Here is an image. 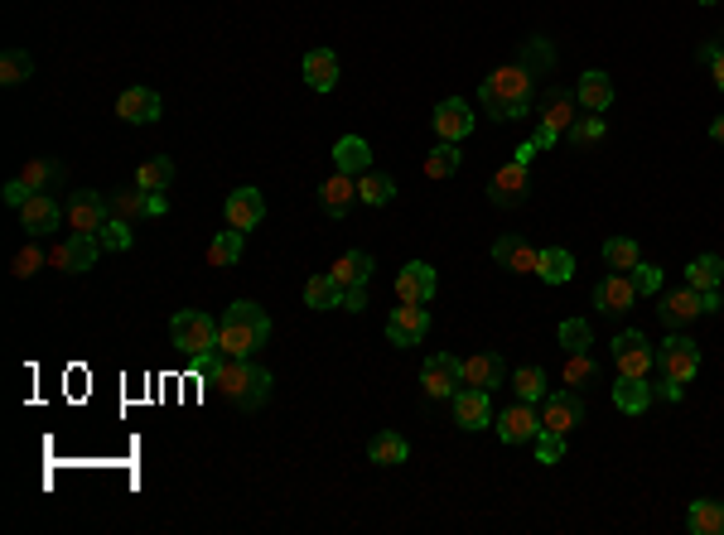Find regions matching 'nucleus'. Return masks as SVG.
<instances>
[{
    "instance_id": "nucleus-1",
    "label": "nucleus",
    "mask_w": 724,
    "mask_h": 535,
    "mask_svg": "<svg viewBox=\"0 0 724 535\" xmlns=\"http://www.w3.org/2000/svg\"><path fill=\"white\" fill-rule=\"evenodd\" d=\"M194 367L203 372V381L232 401L237 410H261V405L271 401V372L261 367V362H251V357H223V352H213V357H194Z\"/></svg>"
},
{
    "instance_id": "nucleus-2",
    "label": "nucleus",
    "mask_w": 724,
    "mask_h": 535,
    "mask_svg": "<svg viewBox=\"0 0 724 535\" xmlns=\"http://www.w3.org/2000/svg\"><path fill=\"white\" fill-rule=\"evenodd\" d=\"M531 97H536V73L522 68V63H507V68H498L493 78H483V87H478L483 111L498 116V121H522L531 111Z\"/></svg>"
},
{
    "instance_id": "nucleus-3",
    "label": "nucleus",
    "mask_w": 724,
    "mask_h": 535,
    "mask_svg": "<svg viewBox=\"0 0 724 535\" xmlns=\"http://www.w3.org/2000/svg\"><path fill=\"white\" fill-rule=\"evenodd\" d=\"M169 338H174V348L184 352L189 362L194 357H213L218 352V319H208L203 309H184L169 323Z\"/></svg>"
},
{
    "instance_id": "nucleus-4",
    "label": "nucleus",
    "mask_w": 724,
    "mask_h": 535,
    "mask_svg": "<svg viewBox=\"0 0 724 535\" xmlns=\"http://www.w3.org/2000/svg\"><path fill=\"white\" fill-rule=\"evenodd\" d=\"M613 352V367H618V376H638V381H647V376L657 372V348L647 343V333H618L609 343Z\"/></svg>"
},
{
    "instance_id": "nucleus-5",
    "label": "nucleus",
    "mask_w": 724,
    "mask_h": 535,
    "mask_svg": "<svg viewBox=\"0 0 724 535\" xmlns=\"http://www.w3.org/2000/svg\"><path fill=\"white\" fill-rule=\"evenodd\" d=\"M700 372V348L686 338V333H671L667 343L657 348V376H667L676 386H691Z\"/></svg>"
},
{
    "instance_id": "nucleus-6",
    "label": "nucleus",
    "mask_w": 724,
    "mask_h": 535,
    "mask_svg": "<svg viewBox=\"0 0 724 535\" xmlns=\"http://www.w3.org/2000/svg\"><path fill=\"white\" fill-rule=\"evenodd\" d=\"M420 386H425L435 401H454V391L464 386V357H454V352H435V357H425V367H420Z\"/></svg>"
},
{
    "instance_id": "nucleus-7",
    "label": "nucleus",
    "mask_w": 724,
    "mask_h": 535,
    "mask_svg": "<svg viewBox=\"0 0 724 535\" xmlns=\"http://www.w3.org/2000/svg\"><path fill=\"white\" fill-rule=\"evenodd\" d=\"M266 338H271V328H256V323L232 319V314L218 319V352L223 357H256L266 348Z\"/></svg>"
},
{
    "instance_id": "nucleus-8",
    "label": "nucleus",
    "mask_w": 724,
    "mask_h": 535,
    "mask_svg": "<svg viewBox=\"0 0 724 535\" xmlns=\"http://www.w3.org/2000/svg\"><path fill=\"white\" fill-rule=\"evenodd\" d=\"M531 193V174L522 160H507L493 169V179H488V198H493V208H522Z\"/></svg>"
},
{
    "instance_id": "nucleus-9",
    "label": "nucleus",
    "mask_w": 724,
    "mask_h": 535,
    "mask_svg": "<svg viewBox=\"0 0 724 535\" xmlns=\"http://www.w3.org/2000/svg\"><path fill=\"white\" fill-rule=\"evenodd\" d=\"M107 222H112V203H107L102 193L83 188V193H73V198H68V227H73V232H87V237H97Z\"/></svg>"
},
{
    "instance_id": "nucleus-10",
    "label": "nucleus",
    "mask_w": 724,
    "mask_h": 535,
    "mask_svg": "<svg viewBox=\"0 0 724 535\" xmlns=\"http://www.w3.org/2000/svg\"><path fill=\"white\" fill-rule=\"evenodd\" d=\"M580 420H585V401H580L575 391H546V396H541V429L570 434Z\"/></svg>"
},
{
    "instance_id": "nucleus-11",
    "label": "nucleus",
    "mask_w": 724,
    "mask_h": 535,
    "mask_svg": "<svg viewBox=\"0 0 724 535\" xmlns=\"http://www.w3.org/2000/svg\"><path fill=\"white\" fill-rule=\"evenodd\" d=\"M425 333H430V314H425V304H401V309H391V319H387V343L391 348H416Z\"/></svg>"
},
{
    "instance_id": "nucleus-12",
    "label": "nucleus",
    "mask_w": 724,
    "mask_h": 535,
    "mask_svg": "<svg viewBox=\"0 0 724 535\" xmlns=\"http://www.w3.org/2000/svg\"><path fill=\"white\" fill-rule=\"evenodd\" d=\"M435 290H440L435 266H425V261H406V266L396 270V299H401V304H430Z\"/></svg>"
},
{
    "instance_id": "nucleus-13",
    "label": "nucleus",
    "mask_w": 724,
    "mask_h": 535,
    "mask_svg": "<svg viewBox=\"0 0 724 535\" xmlns=\"http://www.w3.org/2000/svg\"><path fill=\"white\" fill-rule=\"evenodd\" d=\"M454 425L459 429H488L493 425V391L459 386V391H454Z\"/></svg>"
},
{
    "instance_id": "nucleus-14",
    "label": "nucleus",
    "mask_w": 724,
    "mask_h": 535,
    "mask_svg": "<svg viewBox=\"0 0 724 535\" xmlns=\"http://www.w3.org/2000/svg\"><path fill=\"white\" fill-rule=\"evenodd\" d=\"M633 304H638V290H633L628 270H609V275L594 285V309H599V314H628Z\"/></svg>"
},
{
    "instance_id": "nucleus-15",
    "label": "nucleus",
    "mask_w": 724,
    "mask_h": 535,
    "mask_svg": "<svg viewBox=\"0 0 724 535\" xmlns=\"http://www.w3.org/2000/svg\"><path fill=\"white\" fill-rule=\"evenodd\" d=\"M498 434L502 444H536L541 434V410H531V401H517L512 410L498 415Z\"/></svg>"
},
{
    "instance_id": "nucleus-16",
    "label": "nucleus",
    "mask_w": 724,
    "mask_h": 535,
    "mask_svg": "<svg viewBox=\"0 0 724 535\" xmlns=\"http://www.w3.org/2000/svg\"><path fill=\"white\" fill-rule=\"evenodd\" d=\"M227 227H237V232H251V227H261V217H266V198H261V188H232L227 193Z\"/></svg>"
},
{
    "instance_id": "nucleus-17",
    "label": "nucleus",
    "mask_w": 724,
    "mask_h": 535,
    "mask_svg": "<svg viewBox=\"0 0 724 535\" xmlns=\"http://www.w3.org/2000/svg\"><path fill=\"white\" fill-rule=\"evenodd\" d=\"M160 92H150V87H126L121 97H116V116L121 121H131V126H150V121H160Z\"/></svg>"
},
{
    "instance_id": "nucleus-18",
    "label": "nucleus",
    "mask_w": 724,
    "mask_h": 535,
    "mask_svg": "<svg viewBox=\"0 0 724 535\" xmlns=\"http://www.w3.org/2000/svg\"><path fill=\"white\" fill-rule=\"evenodd\" d=\"M493 261H498L502 270H512V275H536L541 251H536L531 241H522V237H498L493 241Z\"/></svg>"
},
{
    "instance_id": "nucleus-19",
    "label": "nucleus",
    "mask_w": 724,
    "mask_h": 535,
    "mask_svg": "<svg viewBox=\"0 0 724 535\" xmlns=\"http://www.w3.org/2000/svg\"><path fill=\"white\" fill-rule=\"evenodd\" d=\"M97 251H102V241H97V237H87V232H73V237H68V241H63V246L54 251V261L68 270V275H83V270L97 266Z\"/></svg>"
},
{
    "instance_id": "nucleus-20",
    "label": "nucleus",
    "mask_w": 724,
    "mask_h": 535,
    "mask_svg": "<svg viewBox=\"0 0 724 535\" xmlns=\"http://www.w3.org/2000/svg\"><path fill=\"white\" fill-rule=\"evenodd\" d=\"M20 222H25L29 237H49V232H58V222H63V208H58L49 193H34L25 208H20Z\"/></svg>"
},
{
    "instance_id": "nucleus-21",
    "label": "nucleus",
    "mask_w": 724,
    "mask_h": 535,
    "mask_svg": "<svg viewBox=\"0 0 724 535\" xmlns=\"http://www.w3.org/2000/svg\"><path fill=\"white\" fill-rule=\"evenodd\" d=\"M430 121H435L440 140H464V135L474 131V111H469V102H459V97H445Z\"/></svg>"
},
{
    "instance_id": "nucleus-22",
    "label": "nucleus",
    "mask_w": 724,
    "mask_h": 535,
    "mask_svg": "<svg viewBox=\"0 0 724 535\" xmlns=\"http://www.w3.org/2000/svg\"><path fill=\"white\" fill-rule=\"evenodd\" d=\"M575 107H580V97H570L565 87H551L546 97H541V126H551L556 135H565L580 116H575Z\"/></svg>"
},
{
    "instance_id": "nucleus-23",
    "label": "nucleus",
    "mask_w": 724,
    "mask_h": 535,
    "mask_svg": "<svg viewBox=\"0 0 724 535\" xmlns=\"http://www.w3.org/2000/svg\"><path fill=\"white\" fill-rule=\"evenodd\" d=\"M353 203H358V179L338 169L334 179L319 188V208H324L329 217H348V208H353Z\"/></svg>"
},
{
    "instance_id": "nucleus-24",
    "label": "nucleus",
    "mask_w": 724,
    "mask_h": 535,
    "mask_svg": "<svg viewBox=\"0 0 724 535\" xmlns=\"http://www.w3.org/2000/svg\"><path fill=\"white\" fill-rule=\"evenodd\" d=\"M657 314H662V323H667V328H686L691 319H700V314H705V309H700V290H691V285L671 290V295L662 299V309H657Z\"/></svg>"
},
{
    "instance_id": "nucleus-25",
    "label": "nucleus",
    "mask_w": 724,
    "mask_h": 535,
    "mask_svg": "<svg viewBox=\"0 0 724 535\" xmlns=\"http://www.w3.org/2000/svg\"><path fill=\"white\" fill-rule=\"evenodd\" d=\"M575 97H580V107L585 111H609L613 107V82L604 68H589V73H580V82H575Z\"/></svg>"
},
{
    "instance_id": "nucleus-26",
    "label": "nucleus",
    "mask_w": 724,
    "mask_h": 535,
    "mask_svg": "<svg viewBox=\"0 0 724 535\" xmlns=\"http://www.w3.org/2000/svg\"><path fill=\"white\" fill-rule=\"evenodd\" d=\"M464 386L498 391L502 386V357L498 352H474V357H464Z\"/></svg>"
},
{
    "instance_id": "nucleus-27",
    "label": "nucleus",
    "mask_w": 724,
    "mask_h": 535,
    "mask_svg": "<svg viewBox=\"0 0 724 535\" xmlns=\"http://www.w3.org/2000/svg\"><path fill=\"white\" fill-rule=\"evenodd\" d=\"M305 82L314 92H334L338 87V54L334 49H309L305 54Z\"/></svg>"
},
{
    "instance_id": "nucleus-28",
    "label": "nucleus",
    "mask_w": 724,
    "mask_h": 535,
    "mask_svg": "<svg viewBox=\"0 0 724 535\" xmlns=\"http://www.w3.org/2000/svg\"><path fill=\"white\" fill-rule=\"evenodd\" d=\"M652 396H657V386H647V381H638V376H618V381H613V405H618L623 415L647 410Z\"/></svg>"
},
{
    "instance_id": "nucleus-29",
    "label": "nucleus",
    "mask_w": 724,
    "mask_h": 535,
    "mask_svg": "<svg viewBox=\"0 0 724 535\" xmlns=\"http://www.w3.org/2000/svg\"><path fill=\"white\" fill-rule=\"evenodd\" d=\"M367 458H372V463H382V468H396V463H406V458H411V444H406L396 429H382V434H372Z\"/></svg>"
},
{
    "instance_id": "nucleus-30",
    "label": "nucleus",
    "mask_w": 724,
    "mask_h": 535,
    "mask_svg": "<svg viewBox=\"0 0 724 535\" xmlns=\"http://www.w3.org/2000/svg\"><path fill=\"white\" fill-rule=\"evenodd\" d=\"M329 275L338 280V290H358V285L372 280V256L367 251H348V256H338V266Z\"/></svg>"
},
{
    "instance_id": "nucleus-31",
    "label": "nucleus",
    "mask_w": 724,
    "mask_h": 535,
    "mask_svg": "<svg viewBox=\"0 0 724 535\" xmlns=\"http://www.w3.org/2000/svg\"><path fill=\"white\" fill-rule=\"evenodd\" d=\"M334 164L343 174H362V169H372V145L362 135H343L334 145Z\"/></svg>"
},
{
    "instance_id": "nucleus-32",
    "label": "nucleus",
    "mask_w": 724,
    "mask_h": 535,
    "mask_svg": "<svg viewBox=\"0 0 724 535\" xmlns=\"http://www.w3.org/2000/svg\"><path fill=\"white\" fill-rule=\"evenodd\" d=\"M686 526L696 535H724V502H715V497H700V502H691V511H686Z\"/></svg>"
},
{
    "instance_id": "nucleus-33",
    "label": "nucleus",
    "mask_w": 724,
    "mask_h": 535,
    "mask_svg": "<svg viewBox=\"0 0 724 535\" xmlns=\"http://www.w3.org/2000/svg\"><path fill=\"white\" fill-rule=\"evenodd\" d=\"M391 198H396V184H391V174L362 169V174H358V203H367V208H387Z\"/></svg>"
},
{
    "instance_id": "nucleus-34",
    "label": "nucleus",
    "mask_w": 724,
    "mask_h": 535,
    "mask_svg": "<svg viewBox=\"0 0 724 535\" xmlns=\"http://www.w3.org/2000/svg\"><path fill=\"white\" fill-rule=\"evenodd\" d=\"M242 261V232L237 227H227V232H218V237L208 241V266L213 270H227Z\"/></svg>"
},
{
    "instance_id": "nucleus-35",
    "label": "nucleus",
    "mask_w": 724,
    "mask_h": 535,
    "mask_svg": "<svg viewBox=\"0 0 724 535\" xmlns=\"http://www.w3.org/2000/svg\"><path fill=\"white\" fill-rule=\"evenodd\" d=\"M686 285H691V290H720L724 285V261L720 256H696V261L686 266Z\"/></svg>"
},
{
    "instance_id": "nucleus-36",
    "label": "nucleus",
    "mask_w": 724,
    "mask_h": 535,
    "mask_svg": "<svg viewBox=\"0 0 724 535\" xmlns=\"http://www.w3.org/2000/svg\"><path fill=\"white\" fill-rule=\"evenodd\" d=\"M536 275L546 280V285H565L570 275H575V256L565 251V246H551V251H541V266Z\"/></svg>"
},
{
    "instance_id": "nucleus-37",
    "label": "nucleus",
    "mask_w": 724,
    "mask_h": 535,
    "mask_svg": "<svg viewBox=\"0 0 724 535\" xmlns=\"http://www.w3.org/2000/svg\"><path fill=\"white\" fill-rule=\"evenodd\" d=\"M107 203H112V217H126V222H131V217H145V213H150V193H145L140 184L107 193Z\"/></svg>"
},
{
    "instance_id": "nucleus-38",
    "label": "nucleus",
    "mask_w": 724,
    "mask_h": 535,
    "mask_svg": "<svg viewBox=\"0 0 724 535\" xmlns=\"http://www.w3.org/2000/svg\"><path fill=\"white\" fill-rule=\"evenodd\" d=\"M136 184L145 188V193H165V188L174 184V160H165V155L145 160V164L136 169Z\"/></svg>"
},
{
    "instance_id": "nucleus-39",
    "label": "nucleus",
    "mask_w": 724,
    "mask_h": 535,
    "mask_svg": "<svg viewBox=\"0 0 724 535\" xmlns=\"http://www.w3.org/2000/svg\"><path fill=\"white\" fill-rule=\"evenodd\" d=\"M305 304L309 309H338V304H343V290H338L334 275H314V280H305Z\"/></svg>"
},
{
    "instance_id": "nucleus-40",
    "label": "nucleus",
    "mask_w": 724,
    "mask_h": 535,
    "mask_svg": "<svg viewBox=\"0 0 724 535\" xmlns=\"http://www.w3.org/2000/svg\"><path fill=\"white\" fill-rule=\"evenodd\" d=\"M459 160H464V155H459V140H440V145L425 155V174H430V179H449V174L459 169Z\"/></svg>"
},
{
    "instance_id": "nucleus-41",
    "label": "nucleus",
    "mask_w": 724,
    "mask_h": 535,
    "mask_svg": "<svg viewBox=\"0 0 724 535\" xmlns=\"http://www.w3.org/2000/svg\"><path fill=\"white\" fill-rule=\"evenodd\" d=\"M20 179H25L34 193H49V188L63 184V164H58V160H29Z\"/></svg>"
},
{
    "instance_id": "nucleus-42",
    "label": "nucleus",
    "mask_w": 724,
    "mask_h": 535,
    "mask_svg": "<svg viewBox=\"0 0 724 535\" xmlns=\"http://www.w3.org/2000/svg\"><path fill=\"white\" fill-rule=\"evenodd\" d=\"M638 261H642V251H638V241H633V237L604 241V266H609V270H633Z\"/></svg>"
},
{
    "instance_id": "nucleus-43",
    "label": "nucleus",
    "mask_w": 724,
    "mask_h": 535,
    "mask_svg": "<svg viewBox=\"0 0 724 535\" xmlns=\"http://www.w3.org/2000/svg\"><path fill=\"white\" fill-rule=\"evenodd\" d=\"M599 381V362L589 352H570L565 357V386H594Z\"/></svg>"
},
{
    "instance_id": "nucleus-44",
    "label": "nucleus",
    "mask_w": 724,
    "mask_h": 535,
    "mask_svg": "<svg viewBox=\"0 0 724 535\" xmlns=\"http://www.w3.org/2000/svg\"><path fill=\"white\" fill-rule=\"evenodd\" d=\"M29 73H34V58H29L25 49H5V58H0V82H5V87H20Z\"/></svg>"
},
{
    "instance_id": "nucleus-45",
    "label": "nucleus",
    "mask_w": 724,
    "mask_h": 535,
    "mask_svg": "<svg viewBox=\"0 0 724 535\" xmlns=\"http://www.w3.org/2000/svg\"><path fill=\"white\" fill-rule=\"evenodd\" d=\"M512 391H517V396H522V401H541V396H546V372H541V367H517V376H512Z\"/></svg>"
},
{
    "instance_id": "nucleus-46",
    "label": "nucleus",
    "mask_w": 724,
    "mask_h": 535,
    "mask_svg": "<svg viewBox=\"0 0 724 535\" xmlns=\"http://www.w3.org/2000/svg\"><path fill=\"white\" fill-rule=\"evenodd\" d=\"M604 131H609V126H604V116L594 111V116H580V121H575L565 135H570V145H580V150H585V145H594V140H604Z\"/></svg>"
},
{
    "instance_id": "nucleus-47",
    "label": "nucleus",
    "mask_w": 724,
    "mask_h": 535,
    "mask_svg": "<svg viewBox=\"0 0 724 535\" xmlns=\"http://www.w3.org/2000/svg\"><path fill=\"white\" fill-rule=\"evenodd\" d=\"M560 343H565V352H589L594 348V333H589L585 319H565L560 323Z\"/></svg>"
},
{
    "instance_id": "nucleus-48",
    "label": "nucleus",
    "mask_w": 724,
    "mask_h": 535,
    "mask_svg": "<svg viewBox=\"0 0 724 535\" xmlns=\"http://www.w3.org/2000/svg\"><path fill=\"white\" fill-rule=\"evenodd\" d=\"M97 241H102V251H126V246H131V222H126V217H112V222L97 232Z\"/></svg>"
},
{
    "instance_id": "nucleus-49",
    "label": "nucleus",
    "mask_w": 724,
    "mask_h": 535,
    "mask_svg": "<svg viewBox=\"0 0 724 535\" xmlns=\"http://www.w3.org/2000/svg\"><path fill=\"white\" fill-rule=\"evenodd\" d=\"M628 280H633L638 295H657V290H662V270L652 266V261H638V266L628 270Z\"/></svg>"
},
{
    "instance_id": "nucleus-50",
    "label": "nucleus",
    "mask_w": 724,
    "mask_h": 535,
    "mask_svg": "<svg viewBox=\"0 0 724 535\" xmlns=\"http://www.w3.org/2000/svg\"><path fill=\"white\" fill-rule=\"evenodd\" d=\"M551 44H546V39H531L527 49H522V68H531V73H536V78H541V73H546V68H551Z\"/></svg>"
},
{
    "instance_id": "nucleus-51",
    "label": "nucleus",
    "mask_w": 724,
    "mask_h": 535,
    "mask_svg": "<svg viewBox=\"0 0 724 535\" xmlns=\"http://www.w3.org/2000/svg\"><path fill=\"white\" fill-rule=\"evenodd\" d=\"M536 458H541V463H560V458H565V434L541 429V434H536Z\"/></svg>"
},
{
    "instance_id": "nucleus-52",
    "label": "nucleus",
    "mask_w": 724,
    "mask_h": 535,
    "mask_svg": "<svg viewBox=\"0 0 724 535\" xmlns=\"http://www.w3.org/2000/svg\"><path fill=\"white\" fill-rule=\"evenodd\" d=\"M39 266H44V251L29 241V246H20V251H15V266H10V275H15V280H29Z\"/></svg>"
},
{
    "instance_id": "nucleus-53",
    "label": "nucleus",
    "mask_w": 724,
    "mask_h": 535,
    "mask_svg": "<svg viewBox=\"0 0 724 535\" xmlns=\"http://www.w3.org/2000/svg\"><path fill=\"white\" fill-rule=\"evenodd\" d=\"M700 58L710 63V73H715V87L724 92V34H720V39H710V44L700 49Z\"/></svg>"
},
{
    "instance_id": "nucleus-54",
    "label": "nucleus",
    "mask_w": 724,
    "mask_h": 535,
    "mask_svg": "<svg viewBox=\"0 0 724 535\" xmlns=\"http://www.w3.org/2000/svg\"><path fill=\"white\" fill-rule=\"evenodd\" d=\"M29 198H34V188H29L25 179H10V184H5V203H10V208H25Z\"/></svg>"
},
{
    "instance_id": "nucleus-55",
    "label": "nucleus",
    "mask_w": 724,
    "mask_h": 535,
    "mask_svg": "<svg viewBox=\"0 0 724 535\" xmlns=\"http://www.w3.org/2000/svg\"><path fill=\"white\" fill-rule=\"evenodd\" d=\"M338 309H348V314H362L367 309V285H358V290H343V304Z\"/></svg>"
},
{
    "instance_id": "nucleus-56",
    "label": "nucleus",
    "mask_w": 724,
    "mask_h": 535,
    "mask_svg": "<svg viewBox=\"0 0 724 535\" xmlns=\"http://www.w3.org/2000/svg\"><path fill=\"white\" fill-rule=\"evenodd\" d=\"M536 155H541V145H536V140H522V145H517V155H512V160L531 164V160H536Z\"/></svg>"
},
{
    "instance_id": "nucleus-57",
    "label": "nucleus",
    "mask_w": 724,
    "mask_h": 535,
    "mask_svg": "<svg viewBox=\"0 0 724 535\" xmlns=\"http://www.w3.org/2000/svg\"><path fill=\"white\" fill-rule=\"evenodd\" d=\"M700 309H705V314H720V290H700Z\"/></svg>"
},
{
    "instance_id": "nucleus-58",
    "label": "nucleus",
    "mask_w": 724,
    "mask_h": 535,
    "mask_svg": "<svg viewBox=\"0 0 724 535\" xmlns=\"http://www.w3.org/2000/svg\"><path fill=\"white\" fill-rule=\"evenodd\" d=\"M681 391H686V386H676V381H667V376H662V386H657L662 401H681Z\"/></svg>"
},
{
    "instance_id": "nucleus-59",
    "label": "nucleus",
    "mask_w": 724,
    "mask_h": 535,
    "mask_svg": "<svg viewBox=\"0 0 724 535\" xmlns=\"http://www.w3.org/2000/svg\"><path fill=\"white\" fill-rule=\"evenodd\" d=\"M531 140H536V145H541V150H546V145H556L560 135L551 131V126H536V135H531Z\"/></svg>"
},
{
    "instance_id": "nucleus-60",
    "label": "nucleus",
    "mask_w": 724,
    "mask_h": 535,
    "mask_svg": "<svg viewBox=\"0 0 724 535\" xmlns=\"http://www.w3.org/2000/svg\"><path fill=\"white\" fill-rule=\"evenodd\" d=\"M150 213H155V217H165V213H169V203L160 198V193H150Z\"/></svg>"
},
{
    "instance_id": "nucleus-61",
    "label": "nucleus",
    "mask_w": 724,
    "mask_h": 535,
    "mask_svg": "<svg viewBox=\"0 0 724 535\" xmlns=\"http://www.w3.org/2000/svg\"><path fill=\"white\" fill-rule=\"evenodd\" d=\"M710 140H720V145H724V116H715V121H710Z\"/></svg>"
},
{
    "instance_id": "nucleus-62",
    "label": "nucleus",
    "mask_w": 724,
    "mask_h": 535,
    "mask_svg": "<svg viewBox=\"0 0 724 535\" xmlns=\"http://www.w3.org/2000/svg\"><path fill=\"white\" fill-rule=\"evenodd\" d=\"M700 5H715V0H700Z\"/></svg>"
}]
</instances>
